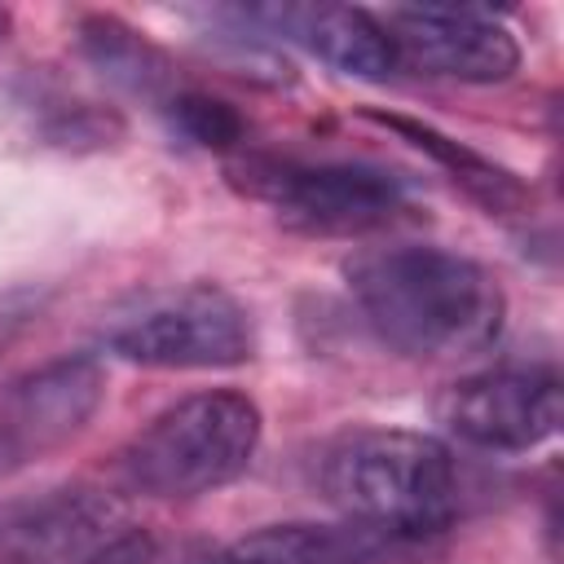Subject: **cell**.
<instances>
[{"mask_svg":"<svg viewBox=\"0 0 564 564\" xmlns=\"http://www.w3.org/2000/svg\"><path fill=\"white\" fill-rule=\"evenodd\" d=\"M128 529L106 489L53 485L0 502V564H75Z\"/></svg>","mask_w":564,"mask_h":564,"instance_id":"9c48e42d","label":"cell"},{"mask_svg":"<svg viewBox=\"0 0 564 564\" xmlns=\"http://www.w3.org/2000/svg\"><path fill=\"white\" fill-rule=\"evenodd\" d=\"M75 564H154V546H150V538H145V533L128 529V533L110 538L106 546L88 551V555H84V560H75Z\"/></svg>","mask_w":564,"mask_h":564,"instance_id":"2e32d148","label":"cell"},{"mask_svg":"<svg viewBox=\"0 0 564 564\" xmlns=\"http://www.w3.org/2000/svg\"><path fill=\"white\" fill-rule=\"evenodd\" d=\"M260 449V410L251 397L216 388L154 414L119 454L123 480L163 502L203 498L234 485Z\"/></svg>","mask_w":564,"mask_h":564,"instance_id":"3957f363","label":"cell"},{"mask_svg":"<svg viewBox=\"0 0 564 564\" xmlns=\"http://www.w3.org/2000/svg\"><path fill=\"white\" fill-rule=\"evenodd\" d=\"M383 123H388V128H397V132H405V137H414L423 150H432L441 163H449V167L458 172V181H467V185H471V194H480L485 203L502 207V203H516V198H520V185H516L502 167H494V163L476 159V154H471V150H463L458 141H449V137H441V132H432V128L405 123V119H383Z\"/></svg>","mask_w":564,"mask_h":564,"instance_id":"4fadbf2b","label":"cell"},{"mask_svg":"<svg viewBox=\"0 0 564 564\" xmlns=\"http://www.w3.org/2000/svg\"><path fill=\"white\" fill-rule=\"evenodd\" d=\"M79 48L84 57L106 75L115 79L119 88L128 93H141V97H154V101H172L181 88H176V75H172V62L141 35L132 31L128 22L110 18V13H88L79 18Z\"/></svg>","mask_w":564,"mask_h":564,"instance_id":"7c38bea8","label":"cell"},{"mask_svg":"<svg viewBox=\"0 0 564 564\" xmlns=\"http://www.w3.org/2000/svg\"><path fill=\"white\" fill-rule=\"evenodd\" d=\"M397 542L357 524H264L198 564H379Z\"/></svg>","mask_w":564,"mask_h":564,"instance_id":"8fae6325","label":"cell"},{"mask_svg":"<svg viewBox=\"0 0 564 564\" xmlns=\"http://www.w3.org/2000/svg\"><path fill=\"white\" fill-rule=\"evenodd\" d=\"M40 308H44V291H35V286L0 291V352L40 317Z\"/></svg>","mask_w":564,"mask_h":564,"instance_id":"9a60e30c","label":"cell"},{"mask_svg":"<svg viewBox=\"0 0 564 564\" xmlns=\"http://www.w3.org/2000/svg\"><path fill=\"white\" fill-rule=\"evenodd\" d=\"M9 22H13V18H9V9H0V40L9 35Z\"/></svg>","mask_w":564,"mask_h":564,"instance_id":"e0dca14e","label":"cell"},{"mask_svg":"<svg viewBox=\"0 0 564 564\" xmlns=\"http://www.w3.org/2000/svg\"><path fill=\"white\" fill-rule=\"evenodd\" d=\"M383 26L392 35L397 66H414L436 79L498 84L520 66L516 35L485 9H454V4L388 9Z\"/></svg>","mask_w":564,"mask_h":564,"instance_id":"ba28073f","label":"cell"},{"mask_svg":"<svg viewBox=\"0 0 564 564\" xmlns=\"http://www.w3.org/2000/svg\"><path fill=\"white\" fill-rule=\"evenodd\" d=\"M106 397L101 361L53 357L0 388V480L70 445Z\"/></svg>","mask_w":564,"mask_h":564,"instance_id":"8992f818","label":"cell"},{"mask_svg":"<svg viewBox=\"0 0 564 564\" xmlns=\"http://www.w3.org/2000/svg\"><path fill=\"white\" fill-rule=\"evenodd\" d=\"M167 110H172V123L185 137L203 141V145H234L242 137V119L225 101H216V97H203V93H185L181 88L167 101Z\"/></svg>","mask_w":564,"mask_h":564,"instance_id":"5bb4252c","label":"cell"},{"mask_svg":"<svg viewBox=\"0 0 564 564\" xmlns=\"http://www.w3.org/2000/svg\"><path fill=\"white\" fill-rule=\"evenodd\" d=\"M106 348L150 370H225L256 352V322L229 291L194 282L115 313Z\"/></svg>","mask_w":564,"mask_h":564,"instance_id":"5b68a950","label":"cell"},{"mask_svg":"<svg viewBox=\"0 0 564 564\" xmlns=\"http://www.w3.org/2000/svg\"><path fill=\"white\" fill-rule=\"evenodd\" d=\"M229 172L251 198L304 234H375L405 212V181L379 163L247 154Z\"/></svg>","mask_w":564,"mask_h":564,"instance_id":"277c9868","label":"cell"},{"mask_svg":"<svg viewBox=\"0 0 564 564\" xmlns=\"http://www.w3.org/2000/svg\"><path fill=\"white\" fill-rule=\"evenodd\" d=\"M247 18L269 22L278 35L304 44L322 62L357 79H388L397 75V48L383 18L348 4H282V9H251Z\"/></svg>","mask_w":564,"mask_h":564,"instance_id":"30bf717a","label":"cell"},{"mask_svg":"<svg viewBox=\"0 0 564 564\" xmlns=\"http://www.w3.org/2000/svg\"><path fill=\"white\" fill-rule=\"evenodd\" d=\"M449 436L494 454L538 449L560 432V379L551 370H485L458 379L436 401Z\"/></svg>","mask_w":564,"mask_h":564,"instance_id":"52a82bcc","label":"cell"},{"mask_svg":"<svg viewBox=\"0 0 564 564\" xmlns=\"http://www.w3.org/2000/svg\"><path fill=\"white\" fill-rule=\"evenodd\" d=\"M348 291L366 326L419 361L485 352L507 322V295L489 269L445 247H375L348 264Z\"/></svg>","mask_w":564,"mask_h":564,"instance_id":"6da1fadb","label":"cell"},{"mask_svg":"<svg viewBox=\"0 0 564 564\" xmlns=\"http://www.w3.org/2000/svg\"><path fill=\"white\" fill-rule=\"evenodd\" d=\"M322 498L397 546L441 533L458 511L454 454L410 427H348L317 458Z\"/></svg>","mask_w":564,"mask_h":564,"instance_id":"7a4b0ae2","label":"cell"}]
</instances>
